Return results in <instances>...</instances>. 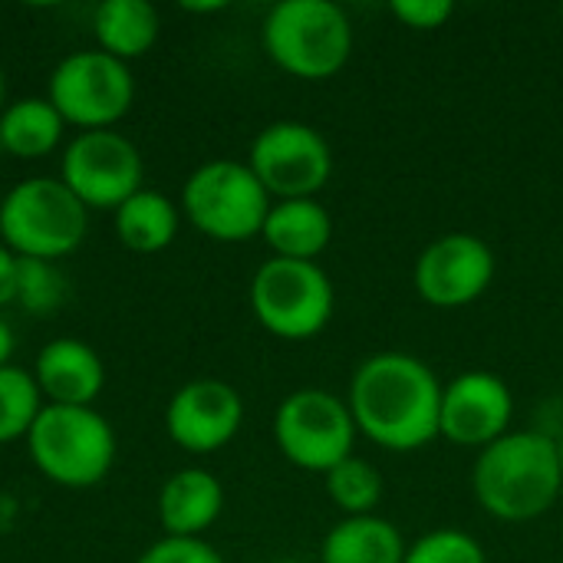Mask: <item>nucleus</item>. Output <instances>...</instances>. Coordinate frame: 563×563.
I'll list each match as a JSON object with an SVG mask.
<instances>
[{
  "label": "nucleus",
  "instance_id": "obj_1",
  "mask_svg": "<svg viewBox=\"0 0 563 563\" xmlns=\"http://www.w3.org/2000/svg\"><path fill=\"white\" fill-rule=\"evenodd\" d=\"M346 406L356 432L386 452H416L439 439L442 383L409 353H376L350 379Z\"/></svg>",
  "mask_w": 563,
  "mask_h": 563
},
{
  "label": "nucleus",
  "instance_id": "obj_2",
  "mask_svg": "<svg viewBox=\"0 0 563 563\" xmlns=\"http://www.w3.org/2000/svg\"><path fill=\"white\" fill-rule=\"evenodd\" d=\"M472 492L482 511L521 525L548 515L563 492L558 439L544 432H508L478 452Z\"/></svg>",
  "mask_w": 563,
  "mask_h": 563
},
{
  "label": "nucleus",
  "instance_id": "obj_3",
  "mask_svg": "<svg viewBox=\"0 0 563 563\" xmlns=\"http://www.w3.org/2000/svg\"><path fill=\"white\" fill-rule=\"evenodd\" d=\"M267 56L297 79H330L353 56V23L333 0H280L267 10L264 26Z\"/></svg>",
  "mask_w": 563,
  "mask_h": 563
},
{
  "label": "nucleus",
  "instance_id": "obj_4",
  "mask_svg": "<svg viewBox=\"0 0 563 563\" xmlns=\"http://www.w3.org/2000/svg\"><path fill=\"white\" fill-rule=\"evenodd\" d=\"M26 449L43 478L63 488L99 485L115 462V432L92 406H43Z\"/></svg>",
  "mask_w": 563,
  "mask_h": 563
},
{
  "label": "nucleus",
  "instance_id": "obj_5",
  "mask_svg": "<svg viewBox=\"0 0 563 563\" xmlns=\"http://www.w3.org/2000/svg\"><path fill=\"white\" fill-rule=\"evenodd\" d=\"M86 224V205L59 178H26L3 195L0 238L13 257H66L82 244Z\"/></svg>",
  "mask_w": 563,
  "mask_h": 563
},
{
  "label": "nucleus",
  "instance_id": "obj_6",
  "mask_svg": "<svg viewBox=\"0 0 563 563\" xmlns=\"http://www.w3.org/2000/svg\"><path fill=\"white\" fill-rule=\"evenodd\" d=\"M271 195L247 162L214 158L195 168L181 188L185 218L211 241L241 244L264 231Z\"/></svg>",
  "mask_w": 563,
  "mask_h": 563
},
{
  "label": "nucleus",
  "instance_id": "obj_7",
  "mask_svg": "<svg viewBox=\"0 0 563 563\" xmlns=\"http://www.w3.org/2000/svg\"><path fill=\"white\" fill-rule=\"evenodd\" d=\"M251 310L257 323L280 340H310L333 317V280L317 261L271 257L251 280Z\"/></svg>",
  "mask_w": 563,
  "mask_h": 563
},
{
  "label": "nucleus",
  "instance_id": "obj_8",
  "mask_svg": "<svg viewBox=\"0 0 563 563\" xmlns=\"http://www.w3.org/2000/svg\"><path fill=\"white\" fill-rule=\"evenodd\" d=\"M274 439L287 462L303 472L327 475L333 465L353 455L356 422L346 399L307 386L290 393L274 416Z\"/></svg>",
  "mask_w": 563,
  "mask_h": 563
},
{
  "label": "nucleus",
  "instance_id": "obj_9",
  "mask_svg": "<svg viewBox=\"0 0 563 563\" xmlns=\"http://www.w3.org/2000/svg\"><path fill=\"white\" fill-rule=\"evenodd\" d=\"M49 106L86 132H99L129 115L135 99V79L129 63L102 53L82 49L56 63L49 76Z\"/></svg>",
  "mask_w": 563,
  "mask_h": 563
},
{
  "label": "nucleus",
  "instance_id": "obj_10",
  "mask_svg": "<svg viewBox=\"0 0 563 563\" xmlns=\"http://www.w3.org/2000/svg\"><path fill=\"white\" fill-rule=\"evenodd\" d=\"M247 165L277 201L317 198L333 175V152L313 125L280 119L257 132Z\"/></svg>",
  "mask_w": 563,
  "mask_h": 563
},
{
  "label": "nucleus",
  "instance_id": "obj_11",
  "mask_svg": "<svg viewBox=\"0 0 563 563\" xmlns=\"http://www.w3.org/2000/svg\"><path fill=\"white\" fill-rule=\"evenodd\" d=\"M59 181L86 208L115 211L135 191H142V155L112 129L79 132L63 152Z\"/></svg>",
  "mask_w": 563,
  "mask_h": 563
},
{
  "label": "nucleus",
  "instance_id": "obj_12",
  "mask_svg": "<svg viewBox=\"0 0 563 563\" xmlns=\"http://www.w3.org/2000/svg\"><path fill=\"white\" fill-rule=\"evenodd\" d=\"M495 251L468 231H452L422 247L416 261V290L429 307L455 310L482 300L495 280Z\"/></svg>",
  "mask_w": 563,
  "mask_h": 563
},
{
  "label": "nucleus",
  "instance_id": "obj_13",
  "mask_svg": "<svg viewBox=\"0 0 563 563\" xmlns=\"http://www.w3.org/2000/svg\"><path fill=\"white\" fill-rule=\"evenodd\" d=\"M515 396L508 383L495 373L472 369L442 386L439 435L462 449H488L511 432Z\"/></svg>",
  "mask_w": 563,
  "mask_h": 563
},
{
  "label": "nucleus",
  "instance_id": "obj_14",
  "mask_svg": "<svg viewBox=\"0 0 563 563\" xmlns=\"http://www.w3.org/2000/svg\"><path fill=\"white\" fill-rule=\"evenodd\" d=\"M241 422H244L241 393L221 379L185 383L165 409V429L172 442L191 455H211L224 449L238 435Z\"/></svg>",
  "mask_w": 563,
  "mask_h": 563
},
{
  "label": "nucleus",
  "instance_id": "obj_15",
  "mask_svg": "<svg viewBox=\"0 0 563 563\" xmlns=\"http://www.w3.org/2000/svg\"><path fill=\"white\" fill-rule=\"evenodd\" d=\"M33 379L53 406H92L106 386V366L89 343L59 336L40 350Z\"/></svg>",
  "mask_w": 563,
  "mask_h": 563
},
{
  "label": "nucleus",
  "instance_id": "obj_16",
  "mask_svg": "<svg viewBox=\"0 0 563 563\" xmlns=\"http://www.w3.org/2000/svg\"><path fill=\"white\" fill-rule=\"evenodd\" d=\"M224 508L221 482L205 468L175 472L158 495V521L165 538H201Z\"/></svg>",
  "mask_w": 563,
  "mask_h": 563
},
{
  "label": "nucleus",
  "instance_id": "obj_17",
  "mask_svg": "<svg viewBox=\"0 0 563 563\" xmlns=\"http://www.w3.org/2000/svg\"><path fill=\"white\" fill-rule=\"evenodd\" d=\"M261 238L284 261H317L333 241V218L317 198L274 201Z\"/></svg>",
  "mask_w": 563,
  "mask_h": 563
},
{
  "label": "nucleus",
  "instance_id": "obj_18",
  "mask_svg": "<svg viewBox=\"0 0 563 563\" xmlns=\"http://www.w3.org/2000/svg\"><path fill=\"white\" fill-rule=\"evenodd\" d=\"M406 541L399 528L379 515L343 518L320 544V563H402Z\"/></svg>",
  "mask_w": 563,
  "mask_h": 563
},
{
  "label": "nucleus",
  "instance_id": "obj_19",
  "mask_svg": "<svg viewBox=\"0 0 563 563\" xmlns=\"http://www.w3.org/2000/svg\"><path fill=\"white\" fill-rule=\"evenodd\" d=\"M96 40L102 53L129 63L145 56L158 40V13L145 0H106L92 16Z\"/></svg>",
  "mask_w": 563,
  "mask_h": 563
},
{
  "label": "nucleus",
  "instance_id": "obj_20",
  "mask_svg": "<svg viewBox=\"0 0 563 563\" xmlns=\"http://www.w3.org/2000/svg\"><path fill=\"white\" fill-rule=\"evenodd\" d=\"M63 115L49 99H16L0 112V148L13 158H43L63 139Z\"/></svg>",
  "mask_w": 563,
  "mask_h": 563
},
{
  "label": "nucleus",
  "instance_id": "obj_21",
  "mask_svg": "<svg viewBox=\"0 0 563 563\" xmlns=\"http://www.w3.org/2000/svg\"><path fill=\"white\" fill-rule=\"evenodd\" d=\"M115 234L129 251L155 254L178 238V208L158 191H135L115 208Z\"/></svg>",
  "mask_w": 563,
  "mask_h": 563
},
{
  "label": "nucleus",
  "instance_id": "obj_22",
  "mask_svg": "<svg viewBox=\"0 0 563 563\" xmlns=\"http://www.w3.org/2000/svg\"><path fill=\"white\" fill-rule=\"evenodd\" d=\"M327 495L346 518L376 515V505L383 501V475L369 459L350 455L340 465H333L327 475Z\"/></svg>",
  "mask_w": 563,
  "mask_h": 563
},
{
  "label": "nucleus",
  "instance_id": "obj_23",
  "mask_svg": "<svg viewBox=\"0 0 563 563\" xmlns=\"http://www.w3.org/2000/svg\"><path fill=\"white\" fill-rule=\"evenodd\" d=\"M40 396L43 393L26 369H20V366L0 369V445L30 435V429L43 409Z\"/></svg>",
  "mask_w": 563,
  "mask_h": 563
},
{
  "label": "nucleus",
  "instance_id": "obj_24",
  "mask_svg": "<svg viewBox=\"0 0 563 563\" xmlns=\"http://www.w3.org/2000/svg\"><path fill=\"white\" fill-rule=\"evenodd\" d=\"M66 280L53 267V261H33V257H16V300L23 310L43 317L63 303Z\"/></svg>",
  "mask_w": 563,
  "mask_h": 563
},
{
  "label": "nucleus",
  "instance_id": "obj_25",
  "mask_svg": "<svg viewBox=\"0 0 563 563\" xmlns=\"http://www.w3.org/2000/svg\"><path fill=\"white\" fill-rule=\"evenodd\" d=\"M402 563H488V558L472 534L459 528H435L409 544Z\"/></svg>",
  "mask_w": 563,
  "mask_h": 563
},
{
  "label": "nucleus",
  "instance_id": "obj_26",
  "mask_svg": "<svg viewBox=\"0 0 563 563\" xmlns=\"http://www.w3.org/2000/svg\"><path fill=\"white\" fill-rule=\"evenodd\" d=\"M135 563H224L205 538H162Z\"/></svg>",
  "mask_w": 563,
  "mask_h": 563
},
{
  "label": "nucleus",
  "instance_id": "obj_27",
  "mask_svg": "<svg viewBox=\"0 0 563 563\" xmlns=\"http://www.w3.org/2000/svg\"><path fill=\"white\" fill-rule=\"evenodd\" d=\"M389 10L402 26L419 30V33H432V30H442L452 20L455 3L452 0H393Z\"/></svg>",
  "mask_w": 563,
  "mask_h": 563
},
{
  "label": "nucleus",
  "instance_id": "obj_28",
  "mask_svg": "<svg viewBox=\"0 0 563 563\" xmlns=\"http://www.w3.org/2000/svg\"><path fill=\"white\" fill-rule=\"evenodd\" d=\"M16 300V257L0 244V307Z\"/></svg>",
  "mask_w": 563,
  "mask_h": 563
},
{
  "label": "nucleus",
  "instance_id": "obj_29",
  "mask_svg": "<svg viewBox=\"0 0 563 563\" xmlns=\"http://www.w3.org/2000/svg\"><path fill=\"white\" fill-rule=\"evenodd\" d=\"M13 330H10V323L0 317V369L3 366H10V356H13Z\"/></svg>",
  "mask_w": 563,
  "mask_h": 563
},
{
  "label": "nucleus",
  "instance_id": "obj_30",
  "mask_svg": "<svg viewBox=\"0 0 563 563\" xmlns=\"http://www.w3.org/2000/svg\"><path fill=\"white\" fill-rule=\"evenodd\" d=\"M185 10H191V13H214V10H224L228 3H221V0H214V3H181Z\"/></svg>",
  "mask_w": 563,
  "mask_h": 563
},
{
  "label": "nucleus",
  "instance_id": "obj_31",
  "mask_svg": "<svg viewBox=\"0 0 563 563\" xmlns=\"http://www.w3.org/2000/svg\"><path fill=\"white\" fill-rule=\"evenodd\" d=\"M3 92H7V82H3V69H0V112L7 109V106H3Z\"/></svg>",
  "mask_w": 563,
  "mask_h": 563
},
{
  "label": "nucleus",
  "instance_id": "obj_32",
  "mask_svg": "<svg viewBox=\"0 0 563 563\" xmlns=\"http://www.w3.org/2000/svg\"><path fill=\"white\" fill-rule=\"evenodd\" d=\"M558 459H561V475H563V435L558 439Z\"/></svg>",
  "mask_w": 563,
  "mask_h": 563
},
{
  "label": "nucleus",
  "instance_id": "obj_33",
  "mask_svg": "<svg viewBox=\"0 0 563 563\" xmlns=\"http://www.w3.org/2000/svg\"><path fill=\"white\" fill-rule=\"evenodd\" d=\"M0 208H3V195H0Z\"/></svg>",
  "mask_w": 563,
  "mask_h": 563
},
{
  "label": "nucleus",
  "instance_id": "obj_34",
  "mask_svg": "<svg viewBox=\"0 0 563 563\" xmlns=\"http://www.w3.org/2000/svg\"><path fill=\"white\" fill-rule=\"evenodd\" d=\"M561 20H563V3H561Z\"/></svg>",
  "mask_w": 563,
  "mask_h": 563
}]
</instances>
